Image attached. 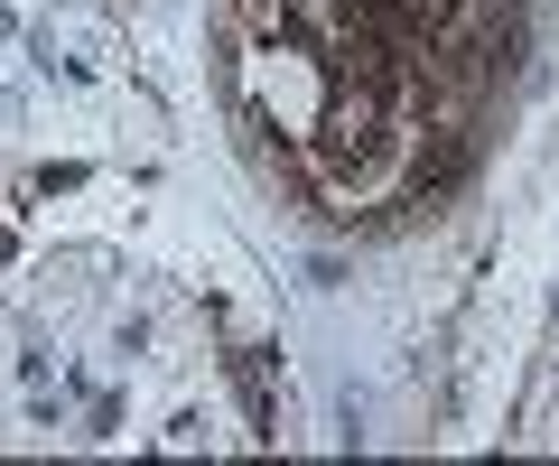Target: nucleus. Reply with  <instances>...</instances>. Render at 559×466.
Returning a JSON list of instances; mask_svg holds the SVG:
<instances>
[{
	"mask_svg": "<svg viewBox=\"0 0 559 466\" xmlns=\"http://www.w3.org/2000/svg\"><path fill=\"white\" fill-rule=\"evenodd\" d=\"M234 392L252 410V429H271V355H234Z\"/></svg>",
	"mask_w": 559,
	"mask_h": 466,
	"instance_id": "obj_1",
	"label": "nucleus"
}]
</instances>
